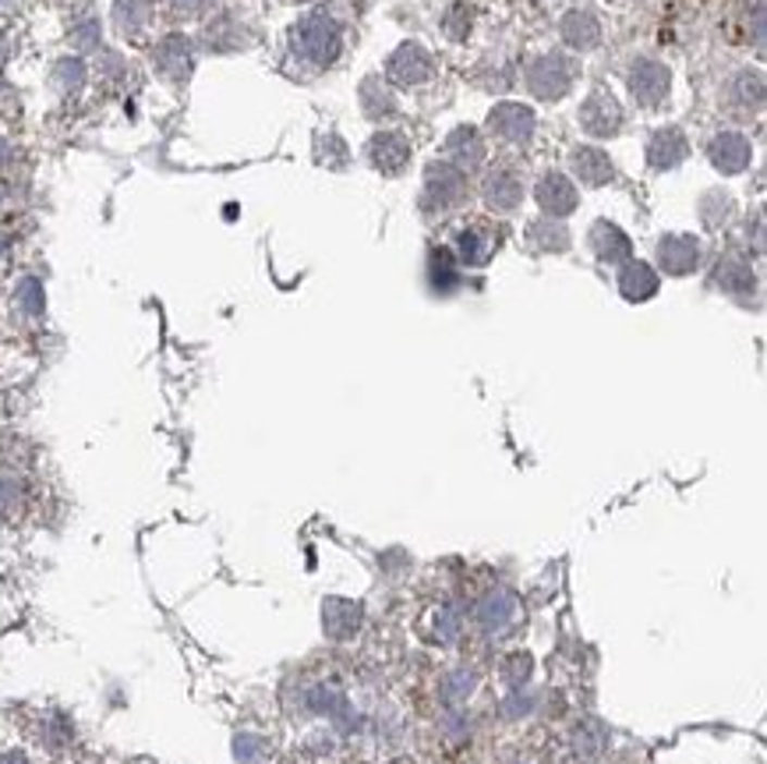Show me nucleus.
I'll use <instances>...</instances> for the list:
<instances>
[{
	"label": "nucleus",
	"mask_w": 767,
	"mask_h": 764,
	"mask_svg": "<svg viewBox=\"0 0 767 764\" xmlns=\"http://www.w3.org/2000/svg\"><path fill=\"white\" fill-rule=\"evenodd\" d=\"M562 33H566V39L573 42V47H591V42L598 39V22H594L591 14H584V11H573L570 19H566Z\"/></svg>",
	"instance_id": "nucleus-14"
},
{
	"label": "nucleus",
	"mask_w": 767,
	"mask_h": 764,
	"mask_svg": "<svg viewBox=\"0 0 767 764\" xmlns=\"http://www.w3.org/2000/svg\"><path fill=\"white\" fill-rule=\"evenodd\" d=\"M160 67L166 71L170 78H184V75H188V71H191V47H188V39H181V36L163 39Z\"/></svg>",
	"instance_id": "nucleus-11"
},
{
	"label": "nucleus",
	"mask_w": 767,
	"mask_h": 764,
	"mask_svg": "<svg viewBox=\"0 0 767 764\" xmlns=\"http://www.w3.org/2000/svg\"><path fill=\"white\" fill-rule=\"evenodd\" d=\"M514 613H517V599L509 591H488L485 599L478 602V623L485 630H499V627H506L509 619H514Z\"/></svg>",
	"instance_id": "nucleus-6"
},
{
	"label": "nucleus",
	"mask_w": 767,
	"mask_h": 764,
	"mask_svg": "<svg viewBox=\"0 0 767 764\" xmlns=\"http://www.w3.org/2000/svg\"><path fill=\"white\" fill-rule=\"evenodd\" d=\"M429 75H432V57L424 53L421 47H400L389 61V78L400 82V85L429 82Z\"/></svg>",
	"instance_id": "nucleus-2"
},
{
	"label": "nucleus",
	"mask_w": 767,
	"mask_h": 764,
	"mask_svg": "<svg viewBox=\"0 0 767 764\" xmlns=\"http://www.w3.org/2000/svg\"><path fill=\"white\" fill-rule=\"evenodd\" d=\"M485 195H488V206L495 209H514L520 202V184L509 177V174H495L485 184Z\"/></svg>",
	"instance_id": "nucleus-13"
},
{
	"label": "nucleus",
	"mask_w": 767,
	"mask_h": 764,
	"mask_svg": "<svg viewBox=\"0 0 767 764\" xmlns=\"http://www.w3.org/2000/svg\"><path fill=\"white\" fill-rule=\"evenodd\" d=\"M372 163L379 170H386V174H400L404 163L410 160V146H407V138L400 132H386V135H375L372 141Z\"/></svg>",
	"instance_id": "nucleus-4"
},
{
	"label": "nucleus",
	"mask_w": 767,
	"mask_h": 764,
	"mask_svg": "<svg viewBox=\"0 0 767 764\" xmlns=\"http://www.w3.org/2000/svg\"><path fill=\"white\" fill-rule=\"evenodd\" d=\"M712 160L718 167H726V170H743L750 163V146H746V138L743 135H721L712 141Z\"/></svg>",
	"instance_id": "nucleus-10"
},
{
	"label": "nucleus",
	"mask_w": 767,
	"mask_h": 764,
	"mask_svg": "<svg viewBox=\"0 0 767 764\" xmlns=\"http://www.w3.org/2000/svg\"><path fill=\"white\" fill-rule=\"evenodd\" d=\"M453 687H446V698H463V693H471L474 690V676L471 673H457L449 679Z\"/></svg>",
	"instance_id": "nucleus-17"
},
{
	"label": "nucleus",
	"mask_w": 767,
	"mask_h": 764,
	"mask_svg": "<svg viewBox=\"0 0 767 764\" xmlns=\"http://www.w3.org/2000/svg\"><path fill=\"white\" fill-rule=\"evenodd\" d=\"M460 255L467 262H485L488 259V241H485V234L481 231H467V234H460Z\"/></svg>",
	"instance_id": "nucleus-16"
},
{
	"label": "nucleus",
	"mask_w": 767,
	"mask_h": 764,
	"mask_svg": "<svg viewBox=\"0 0 767 764\" xmlns=\"http://www.w3.org/2000/svg\"><path fill=\"white\" fill-rule=\"evenodd\" d=\"M630 85H633L636 99H644L647 107H655L658 99L669 93V71H665L661 64H655V61H641L633 67Z\"/></svg>",
	"instance_id": "nucleus-3"
},
{
	"label": "nucleus",
	"mask_w": 767,
	"mask_h": 764,
	"mask_svg": "<svg viewBox=\"0 0 767 764\" xmlns=\"http://www.w3.org/2000/svg\"><path fill=\"white\" fill-rule=\"evenodd\" d=\"M177 4H181V8H198L202 0H177Z\"/></svg>",
	"instance_id": "nucleus-20"
},
{
	"label": "nucleus",
	"mask_w": 767,
	"mask_h": 764,
	"mask_svg": "<svg viewBox=\"0 0 767 764\" xmlns=\"http://www.w3.org/2000/svg\"><path fill=\"white\" fill-rule=\"evenodd\" d=\"M322 623L330 637H350L361 627V605L344 602V599H330L322 608Z\"/></svg>",
	"instance_id": "nucleus-7"
},
{
	"label": "nucleus",
	"mask_w": 767,
	"mask_h": 764,
	"mask_svg": "<svg viewBox=\"0 0 767 764\" xmlns=\"http://www.w3.org/2000/svg\"><path fill=\"white\" fill-rule=\"evenodd\" d=\"M528 673H531V658L514 655V662H509V679H514V683H523V676Z\"/></svg>",
	"instance_id": "nucleus-18"
},
{
	"label": "nucleus",
	"mask_w": 767,
	"mask_h": 764,
	"mask_svg": "<svg viewBox=\"0 0 767 764\" xmlns=\"http://www.w3.org/2000/svg\"><path fill=\"white\" fill-rule=\"evenodd\" d=\"M492 132L503 135V138H514V141H528L531 138V127H534V113L523 110L517 103H506L492 113Z\"/></svg>",
	"instance_id": "nucleus-5"
},
{
	"label": "nucleus",
	"mask_w": 767,
	"mask_h": 764,
	"mask_svg": "<svg viewBox=\"0 0 767 764\" xmlns=\"http://www.w3.org/2000/svg\"><path fill=\"white\" fill-rule=\"evenodd\" d=\"M294 50L311 64H333L339 53V25L330 14H308L294 28Z\"/></svg>",
	"instance_id": "nucleus-1"
},
{
	"label": "nucleus",
	"mask_w": 767,
	"mask_h": 764,
	"mask_svg": "<svg viewBox=\"0 0 767 764\" xmlns=\"http://www.w3.org/2000/svg\"><path fill=\"white\" fill-rule=\"evenodd\" d=\"M0 64H4V39H0Z\"/></svg>",
	"instance_id": "nucleus-21"
},
{
	"label": "nucleus",
	"mask_w": 767,
	"mask_h": 764,
	"mask_svg": "<svg viewBox=\"0 0 767 764\" xmlns=\"http://www.w3.org/2000/svg\"><path fill=\"white\" fill-rule=\"evenodd\" d=\"M655 291H658V276L651 273L644 262H636L622 273V294L627 297H636V301H641V297H651Z\"/></svg>",
	"instance_id": "nucleus-12"
},
{
	"label": "nucleus",
	"mask_w": 767,
	"mask_h": 764,
	"mask_svg": "<svg viewBox=\"0 0 767 764\" xmlns=\"http://www.w3.org/2000/svg\"><path fill=\"white\" fill-rule=\"evenodd\" d=\"M577 170H580V174H584V181H591V184H602V181L613 177V167H608L605 156L594 152V149H580V152H577Z\"/></svg>",
	"instance_id": "nucleus-15"
},
{
	"label": "nucleus",
	"mask_w": 767,
	"mask_h": 764,
	"mask_svg": "<svg viewBox=\"0 0 767 764\" xmlns=\"http://www.w3.org/2000/svg\"><path fill=\"white\" fill-rule=\"evenodd\" d=\"M0 764H25V757H22V754H8Z\"/></svg>",
	"instance_id": "nucleus-19"
},
{
	"label": "nucleus",
	"mask_w": 767,
	"mask_h": 764,
	"mask_svg": "<svg viewBox=\"0 0 767 764\" xmlns=\"http://www.w3.org/2000/svg\"><path fill=\"white\" fill-rule=\"evenodd\" d=\"M537 198H542V206L552 212V217H566L573 206H577V192L573 184L566 181L562 174H552L542 181V188H537Z\"/></svg>",
	"instance_id": "nucleus-8"
},
{
	"label": "nucleus",
	"mask_w": 767,
	"mask_h": 764,
	"mask_svg": "<svg viewBox=\"0 0 767 764\" xmlns=\"http://www.w3.org/2000/svg\"><path fill=\"white\" fill-rule=\"evenodd\" d=\"M661 266L669 269V273H676V276L690 273V269L697 266V241H690V237L661 241Z\"/></svg>",
	"instance_id": "nucleus-9"
}]
</instances>
